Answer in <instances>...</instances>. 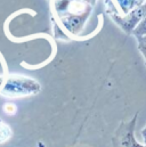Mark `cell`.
<instances>
[{"mask_svg":"<svg viewBox=\"0 0 146 147\" xmlns=\"http://www.w3.org/2000/svg\"><path fill=\"white\" fill-rule=\"evenodd\" d=\"M95 2L96 0H51V10L70 32H79Z\"/></svg>","mask_w":146,"mask_h":147,"instance_id":"1","label":"cell"},{"mask_svg":"<svg viewBox=\"0 0 146 147\" xmlns=\"http://www.w3.org/2000/svg\"><path fill=\"white\" fill-rule=\"evenodd\" d=\"M40 84L33 79L25 78L22 75H10L3 88L1 89V94L7 97H24L39 92Z\"/></svg>","mask_w":146,"mask_h":147,"instance_id":"2","label":"cell"},{"mask_svg":"<svg viewBox=\"0 0 146 147\" xmlns=\"http://www.w3.org/2000/svg\"><path fill=\"white\" fill-rule=\"evenodd\" d=\"M112 20L127 33L132 34V31L136 29V26L139 24V22L146 16V2L138 6L134 10H131L129 14L124 16H120L116 14H110Z\"/></svg>","mask_w":146,"mask_h":147,"instance_id":"3","label":"cell"},{"mask_svg":"<svg viewBox=\"0 0 146 147\" xmlns=\"http://www.w3.org/2000/svg\"><path fill=\"white\" fill-rule=\"evenodd\" d=\"M116 9L114 11H110L109 14H119V11L122 14L120 16H124L129 14L131 10L137 8L138 6L143 5L144 0H114Z\"/></svg>","mask_w":146,"mask_h":147,"instance_id":"4","label":"cell"},{"mask_svg":"<svg viewBox=\"0 0 146 147\" xmlns=\"http://www.w3.org/2000/svg\"><path fill=\"white\" fill-rule=\"evenodd\" d=\"M136 116L134 117V120L129 123V127H128V130H127V134L126 136L123 137L122 139V145L123 147H146V145H142L139 144L135 136H134V129H135V123H136Z\"/></svg>","mask_w":146,"mask_h":147,"instance_id":"5","label":"cell"},{"mask_svg":"<svg viewBox=\"0 0 146 147\" xmlns=\"http://www.w3.org/2000/svg\"><path fill=\"white\" fill-rule=\"evenodd\" d=\"M132 34L136 38H141L146 36V16L139 22V24L136 26V29L132 31Z\"/></svg>","mask_w":146,"mask_h":147,"instance_id":"6","label":"cell"},{"mask_svg":"<svg viewBox=\"0 0 146 147\" xmlns=\"http://www.w3.org/2000/svg\"><path fill=\"white\" fill-rule=\"evenodd\" d=\"M11 136V131L9 129V127L2 122H0V143L6 142L8 138H10Z\"/></svg>","mask_w":146,"mask_h":147,"instance_id":"7","label":"cell"},{"mask_svg":"<svg viewBox=\"0 0 146 147\" xmlns=\"http://www.w3.org/2000/svg\"><path fill=\"white\" fill-rule=\"evenodd\" d=\"M3 110H5L6 113H8V114H14L16 112V106L14 104H6L3 106Z\"/></svg>","mask_w":146,"mask_h":147,"instance_id":"8","label":"cell"},{"mask_svg":"<svg viewBox=\"0 0 146 147\" xmlns=\"http://www.w3.org/2000/svg\"><path fill=\"white\" fill-rule=\"evenodd\" d=\"M138 49H139V51L142 53V55L144 56L145 63H146V43H138Z\"/></svg>","mask_w":146,"mask_h":147,"instance_id":"9","label":"cell"},{"mask_svg":"<svg viewBox=\"0 0 146 147\" xmlns=\"http://www.w3.org/2000/svg\"><path fill=\"white\" fill-rule=\"evenodd\" d=\"M137 40H138V43H146V36L137 38Z\"/></svg>","mask_w":146,"mask_h":147,"instance_id":"10","label":"cell"},{"mask_svg":"<svg viewBox=\"0 0 146 147\" xmlns=\"http://www.w3.org/2000/svg\"><path fill=\"white\" fill-rule=\"evenodd\" d=\"M142 137H143V139H144V144L146 145V127L142 130Z\"/></svg>","mask_w":146,"mask_h":147,"instance_id":"11","label":"cell"}]
</instances>
